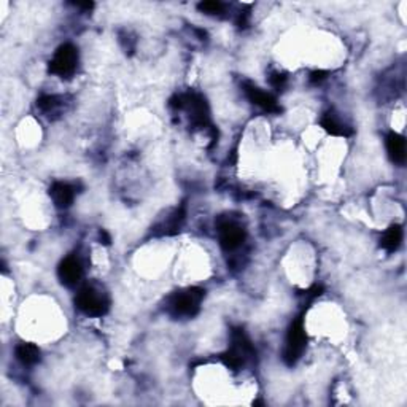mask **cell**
Here are the masks:
<instances>
[{
  "label": "cell",
  "instance_id": "obj_1",
  "mask_svg": "<svg viewBox=\"0 0 407 407\" xmlns=\"http://www.w3.org/2000/svg\"><path fill=\"white\" fill-rule=\"evenodd\" d=\"M204 298L205 290L198 287L175 291L166 302V311L172 318H193L199 313Z\"/></svg>",
  "mask_w": 407,
  "mask_h": 407
},
{
  "label": "cell",
  "instance_id": "obj_2",
  "mask_svg": "<svg viewBox=\"0 0 407 407\" xmlns=\"http://www.w3.org/2000/svg\"><path fill=\"white\" fill-rule=\"evenodd\" d=\"M75 306L88 317H104L110 311V298L101 287L88 283L78 290Z\"/></svg>",
  "mask_w": 407,
  "mask_h": 407
},
{
  "label": "cell",
  "instance_id": "obj_3",
  "mask_svg": "<svg viewBox=\"0 0 407 407\" xmlns=\"http://www.w3.org/2000/svg\"><path fill=\"white\" fill-rule=\"evenodd\" d=\"M170 105L175 107L176 110H185L189 116L191 126L199 127V129H207V127H210L209 105L200 94H196V92L180 94L174 97Z\"/></svg>",
  "mask_w": 407,
  "mask_h": 407
},
{
  "label": "cell",
  "instance_id": "obj_4",
  "mask_svg": "<svg viewBox=\"0 0 407 407\" xmlns=\"http://www.w3.org/2000/svg\"><path fill=\"white\" fill-rule=\"evenodd\" d=\"M254 355V349L250 342L248 336L245 334L242 328H234L231 331V347L222 353V361L226 365L229 369L239 371L242 369L250 358Z\"/></svg>",
  "mask_w": 407,
  "mask_h": 407
},
{
  "label": "cell",
  "instance_id": "obj_5",
  "mask_svg": "<svg viewBox=\"0 0 407 407\" xmlns=\"http://www.w3.org/2000/svg\"><path fill=\"white\" fill-rule=\"evenodd\" d=\"M306 345H307L306 328H304L302 317H298L296 320H293L290 328H288L285 345H283V352H282L283 363H285L287 366L293 367L299 360H301L302 353L306 350Z\"/></svg>",
  "mask_w": 407,
  "mask_h": 407
},
{
  "label": "cell",
  "instance_id": "obj_6",
  "mask_svg": "<svg viewBox=\"0 0 407 407\" xmlns=\"http://www.w3.org/2000/svg\"><path fill=\"white\" fill-rule=\"evenodd\" d=\"M78 50L70 43H64L50 61V72L61 78H70L77 72Z\"/></svg>",
  "mask_w": 407,
  "mask_h": 407
},
{
  "label": "cell",
  "instance_id": "obj_7",
  "mask_svg": "<svg viewBox=\"0 0 407 407\" xmlns=\"http://www.w3.org/2000/svg\"><path fill=\"white\" fill-rule=\"evenodd\" d=\"M218 237L224 252H234L242 247L247 239V233L239 223L231 222V220H222L218 223Z\"/></svg>",
  "mask_w": 407,
  "mask_h": 407
},
{
  "label": "cell",
  "instance_id": "obj_8",
  "mask_svg": "<svg viewBox=\"0 0 407 407\" xmlns=\"http://www.w3.org/2000/svg\"><path fill=\"white\" fill-rule=\"evenodd\" d=\"M244 92L253 105L259 107V109L267 111V114H280L282 111V107L278 105L276 97L263 91L261 88L253 85V83H244Z\"/></svg>",
  "mask_w": 407,
  "mask_h": 407
},
{
  "label": "cell",
  "instance_id": "obj_9",
  "mask_svg": "<svg viewBox=\"0 0 407 407\" xmlns=\"http://www.w3.org/2000/svg\"><path fill=\"white\" fill-rule=\"evenodd\" d=\"M57 277L64 287L75 288L83 278V264L77 257L64 258L57 267Z\"/></svg>",
  "mask_w": 407,
  "mask_h": 407
},
{
  "label": "cell",
  "instance_id": "obj_10",
  "mask_svg": "<svg viewBox=\"0 0 407 407\" xmlns=\"http://www.w3.org/2000/svg\"><path fill=\"white\" fill-rule=\"evenodd\" d=\"M320 126L325 129L328 134L334 137H350L353 135V129L342 121V118L336 114L334 110H328L320 118Z\"/></svg>",
  "mask_w": 407,
  "mask_h": 407
},
{
  "label": "cell",
  "instance_id": "obj_11",
  "mask_svg": "<svg viewBox=\"0 0 407 407\" xmlns=\"http://www.w3.org/2000/svg\"><path fill=\"white\" fill-rule=\"evenodd\" d=\"M185 217H186V212H185V205H180V207H176L175 210H172L166 220L163 222H159L156 226L153 228V231L156 235H174L180 231V228L183 226L185 223Z\"/></svg>",
  "mask_w": 407,
  "mask_h": 407
},
{
  "label": "cell",
  "instance_id": "obj_12",
  "mask_svg": "<svg viewBox=\"0 0 407 407\" xmlns=\"http://www.w3.org/2000/svg\"><path fill=\"white\" fill-rule=\"evenodd\" d=\"M50 198L57 209H68L75 199V188L64 181H56L50 188Z\"/></svg>",
  "mask_w": 407,
  "mask_h": 407
},
{
  "label": "cell",
  "instance_id": "obj_13",
  "mask_svg": "<svg viewBox=\"0 0 407 407\" xmlns=\"http://www.w3.org/2000/svg\"><path fill=\"white\" fill-rule=\"evenodd\" d=\"M386 151H389L390 159L393 161L395 164L403 166L406 163V140L403 135L396 134V132H390L386 135L385 140Z\"/></svg>",
  "mask_w": 407,
  "mask_h": 407
},
{
  "label": "cell",
  "instance_id": "obj_14",
  "mask_svg": "<svg viewBox=\"0 0 407 407\" xmlns=\"http://www.w3.org/2000/svg\"><path fill=\"white\" fill-rule=\"evenodd\" d=\"M37 107L47 116L51 118V116H55V115L62 114V110L66 109V97H62V96H50V94L42 96V97H38Z\"/></svg>",
  "mask_w": 407,
  "mask_h": 407
},
{
  "label": "cell",
  "instance_id": "obj_15",
  "mask_svg": "<svg viewBox=\"0 0 407 407\" xmlns=\"http://www.w3.org/2000/svg\"><path fill=\"white\" fill-rule=\"evenodd\" d=\"M401 242H403V228L399 224H393L386 231L382 234L380 239V247L385 250V252L393 253L399 248Z\"/></svg>",
  "mask_w": 407,
  "mask_h": 407
},
{
  "label": "cell",
  "instance_id": "obj_16",
  "mask_svg": "<svg viewBox=\"0 0 407 407\" xmlns=\"http://www.w3.org/2000/svg\"><path fill=\"white\" fill-rule=\"evenodd\" d=\"M16 360L24 366H34L40 361V349L34 344H19L14 350Z\"/></svg>",
  "mask_w": 407,
  "mask_h": 407
},
{
  "label": "cell",
  "instance_id": "obj_17",
  "mask_svg": "<svg viewBox=\"0 0 407 407\" xmlns=\"http://www.w3.org/2000/svg\"><path fill=\"white\" fill-rule=\"evenodd\" d=\"M199 12H202L209 16H218V14L224 13V3L218 2V0H207V2H200L198 5Z\"/></svg>",
  "mask_w": 407,
  "mask_h": 407
},
{
  "label": "cell",
  "instance_id": "obj_18",
  "mask_svg": "<svg viewBox=\"0 0 407 407\" xmlns=\"http://www.w3.org/2000/svg\"><path fill=\"white\" fill-rule=\"evenodd\" d=\"M267 80H269V83H271V86L274 88V90L283 91L287 88L288 77L285 75V73H282V72H278V70H272L271 73H269Z\"/></svg>",
  "mask_w": 407,
  "mask_h": 407
},
{
  "label": "cell",
  "instance_id": "obj_19",
  "mask_svg": "<svg viewBox=\"0 0 407 407\" xmlns=\"http://www.w3.org/2000/svg\"><path fill=\"white\" fill-rule=\"evenodd\" d=\"M321 294H323V287L321 285H313L312 288H308V290L302 291V296H304V299H306V302H312L313 299L321 296Z\"/></svg>",
  "mask_w": 407,
  "mask_h": 407
},
{
  "label": "cell",
  "instance_id": "obj_20",
  "mask_svg": "<svg viewBox=\"0 0 407 407\" xmlns=\"http://www.w3.org/2000/svg\"><path fill=\"white\" fill-rule=\"evenodd\" d=\"M326 77H328V72H325V70H315V72H312L311 73V83H313V85H320L321 81H325L326 80Z\"/></svg>",
  "mask_w": 407,
  "mask_h": 407
},
{
  "label": "cell",
  "instance_id": "obj_21",
  "mask_svg": "<svg viewBox=\"0 0 407 407\" xmlns=\"http://www.w3.org/2000/svg\"><path fill=\"white\" fill-rule=\"evenodd\" d=\"M99 239H101V244H104V245H110V242H111L110 234L107 233L105 229H101L99 231Z\"/></svg>",
  "mask_w": 407,
  "mask_h": 407
}]
</instances>
